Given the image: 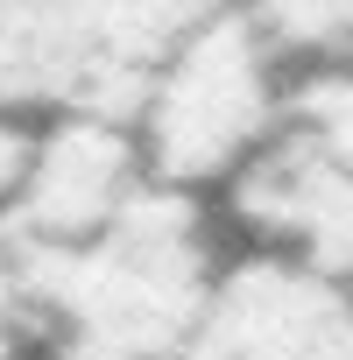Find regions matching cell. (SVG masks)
Wrapping results in <instances>:
<instances>
[{
	"label": "cell",
	"mask_w": 353,
	"mask_h": 360,
	"mask_svg": "<svg viewBox=\"0 0 353 360\" xmlns=\"http://www.w3.org/2000/svg\"><path fill=\"white\" fill-rule=\"evenodd\" d=\"M22 346H29V325H8V318H0V360H22Z\"/></svg>",
	"instance_id": "ba28073f"
},
{
	"label": "cell",
	"mask_w": 353,
	"mask_h": 360,
	"mask_svg": "<svg viewBox=\"0 0 353 360\" xmlns=\"http://www.w3.org/2000/svg\"><path fill=\"white\" fill-rule=\"evenodd\" d=\"M283 134H297L318 162L353 176V64H318L311 78H297Z\"/></svg>",
	"instance_id": "8992f818"
},
{
	"label": "cell",
	"mask_w": 353,
	"mask_h": 360,
	"mask_svg": "<svg viewBox=\"0 0 353 360\" xmlns=\"http://www.w3.org/2000/svg\"><path fill=\"white\" fill-rule=\"evenodd\" d=\"M22 276L29 318L57 360H176L219 283L198 198L155 176L92 240H22Z\"/></svg>",
	"instance_id": "6da1fadb"
},
{
	"label": "cell",
	"mask_w": 353,
	"mask_h": 360,
	"mask_svg": "<svg viewBox=\"0 0 353 360\" xmlns=\"http://www.w3.org/2000/svg\"><path fill=\"white\" fill-rule=\"evenodd\" d=\"M148 184V162L127 120H99V113H57L36 134L29 176L8 205V233L29 248H64V240H92L134 191Z\"/></svg>",
	"instance_id": "5b68a950"
},
{
	"label": "cell",
	"mask_w": 353,
	"mask_h": 360,
	"mask_svg": "<svg viewBox=\"0 0 353 360\" xmlns=\"http://www.w3.org/2000/svg\"><path fill=\"white\" fill-rule=\"evenodd\" d=\"M29 155H36V127H29L15 106H0V219H8L22 176H29Z\"/></svg>",
	"instance_id": "52a82bcc"
},
{
	"label": "cell",
	"mask_w": 353,
	"mask_h": 360,
	"mask_svg": "<svg viewBox=\"0 0 353 360\" xmlns=\"http://www.w3.org/2000/svg\"><path fill=\"white\" fill-rule=\"evenodd\" d=\"M233 0H0V106L141 113L148 78Z\"/></svg>",
	"instance_id": "7a4b0ae2"
},
{
	"label": "cell",
	"mask_w": 353,
	"mask_h": 360,
	"mask_svg": "<svg viewBox=\"0 0 353 360\" xmlns=\"http://www.w3.org/2000/svg\"><path fill=\"white\" fill-rule=\"evenodd\" d=\"M176 360H353V290L262 248L219 269L212 304Z\"/></svg>",
	"instance_id": "277c9868"
},
{
	"label": "cell",
	"mask_w": 353,
	"mask_h": 360,
	"mask_svg": "<svg viewBox=\"0 0 353 360\" xmlns=\"http://www.w3.org/2000/svg\"><path fill=\"white\" fill-rule=\"evenodd\" d=\"M276 43L248 8L212 15L191 43H176L162 71L141 92L134 141L155 184L169 191H198L219 176H240L290 113V92L276 78Z\"/></svg>",
	"instance_id": "3957f363"
}]
</instances>
